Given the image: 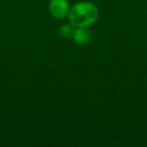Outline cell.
I'll list each match as a JSON object with an SVG mask.
<instances>
[{
	"mask_svg": "<svg viewBox=\"0 0 147 147\" xmlns=\"http://www.w3.org/2000/svg\"><path fill=\"white\" fill-rule=\"evenodd\" d=\"M67 16L74 27H88L97 21L99 10L92 2L82 1L69 8Z\"/></svg>",
	"mask_w": 147,
	"mask_h": 147,
	"instance_id": "6da1fadb",
	"label": "cell"
},
{
	"mask_svg": "<svg viewBox=\"0 0 147 147\" xmlns=\"http://www.w3.org/2000/svg\"><path fill=\"white\" fill-rule=\"evenodd\" d=\"M49 9L53 17L57 19H63L69 14V3L67 0H51Z\"/></svg>",
	"mask_w": 147,
	"mask_h": 147,
	"instance_id": "7a4b0ae2",
	"label": "cell"
},
{
	"mask_svg": "<svg viewBox=\"0 0 147 147\" xmlns=\"http://www.w3.org/2000/svg\"><path fill=\"white\" fill-rule=\"evenodd\" d=\"M73 39L77 45H86L92 39V32L87 27H76L74 29Z\"/></svg>",
	"mask_w": 147,
	"mask_h": 147,
	"instance_id": "3957f363",
	"label": "cell"
},
{
	"mask_svg": "<svg viewBox=\"0 0 147 147\" xmlns=\"http://www.w3.org/2000/svg\"><path fill=\"white\" fill-rule=\"evenodd\" d=\"M74 29L75 28L71 24H63L59 29V34L63 38H71L73 37Z\"/></svg>",
	"mask_w": 147,
	"mask_h": 147,
	"instance_id": "277c9868",
	"label": "cell"
}]
</instances>
